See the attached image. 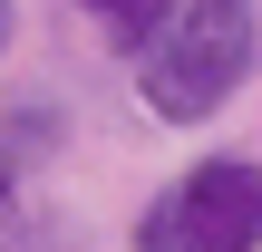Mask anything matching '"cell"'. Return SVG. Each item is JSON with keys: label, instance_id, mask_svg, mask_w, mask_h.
<instances>
[{"label": "cell", "instance_id": "cell-1", "mask_svg": "<svg viewBox=\"0 0 262 252\" xmlns=\"http://www.w3.org/2000/svg\"><path fill=\"white\" fill-rule=\"evenodd\" d=\"M253 68V0H185L175 29L146 49V107L165 126H194L214 117Z\"/></svg>", "mask_w": 262, "mask_h": 252}, {"label": "cell", "instance_id": "cell-2", "mask_svg": "<svg viewBox=\"0 0 262 252\" xmlns=\"http://www.w3.org/2000/svg\"><path fill=\"white\" fill-rule=\"evenodd\" d=\"M136 252H262V165L214 155L185 185H165L136 223Z\"/></svg>", "mask_w": 262, "mask_h": 252}, {"label": "cell", "instance_id": "cell-3", "mask_svg": "<svg viewBox=\"0 0 262 252\" xmlns=\"http://www.w3.org/2000/svg\"><path fill=\"white\" fill-rule=\"evenodd\" d=\"M78 10L97 19V39H107L117 58H146V49L175 29V10H185V0H78Z\"/></svg>", "mask_w": 262, "mask_h": 252}, {"label": "cell", "instance_id": "cell-4", "mask_svg": "<svg viewBox=\"0 0 262 252\" xmlns=\"http://www.w3.org/2000/svg\"><path fill=\"white\" fill-rule=\"evenodd\" d=\"M10 194H19V146L0 136V204H10Z\"/></svg>", "mask_w": 262, "mask_h": 252}, {"label": "cell", "instance_id": "cell-5", "mask_svg": "<svg viewBox=\"0 0 262 252\" xmlns=\"http://www.w3.org/2000/svg\"><path fill=\"white\" fill-rule=\"evenodd\" d=\"M0 49H10V0H0Z\"/></svg>", "mask_w": 262, "mask_h": 252}]
</instances>
